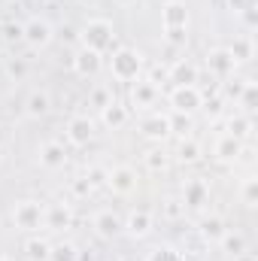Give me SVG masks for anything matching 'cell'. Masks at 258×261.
<instances>
[{"label": "cell", "instance_id": "cell-1", "mask_svg": "<svg viewBox=\"0 0 258 261\" xmlns=\"http://www.w3.org/2000/svg\"><path fill=\"white\" fill-rule=\"evenodd\" d=\"M79 40H82V49H91L97 55L110 52L116 46V31H113V21L107 18H88L79 31Z\"/></svg>", "mask_w": 258, "mask_h": 261}, {"label": "cell", "instance_id": "cell-2", "mask_svg": "<svg viewBox=\"0 0 258 261\" xmlns=\"http://www.w3.org/2000/svg\"><path fill=\"white\" fill-rule=\"evenodd\" d=\"M110 73H113V79H119V82H134V79H140V73H143V55H140L137 49H128V46L116 49L113 58H110Z\"/></svg>", "mask_w": 258, "mask_h": 261}, {"label": "cell", "instance_id": "cell-3", "mask_svg": "<svg viewBox=\"0 0 258 261\" xmlns=\"http://www.w3.org/2000/svg\"><path fill=\"white\" fill-rule=\"evenodd\" d=\"M12 225L18 231H40L46 228V206L40 200H18L12 206Z\"/></svg>", "mask_w": 258, "mask_h": 261}, {"label": "cell", "instance_id": "cell-4", "mask_svg": "<svg viewBox=\"0 0 258 261\" xmlns=\"http://www.w3.org/2000/svg\"><path fill=\"white\" fill-rule=\"evenodd\" d=\"M21 28H24V34H21V43H24L28 49H34V52H40V49L52 46V40H55V28H52V21L40 18V15L28 18Z\"/></svg>", "mask_w": 258, "mask_h": 261}, {"label": "cell", "instance_id": "cell-5", "mask_svg": "<svg viewBox=\"0 0 258 261\" xmlns=\"http://www.w3.org/2000/svg\"><path fill=\"white\" fill-rule=\"evenodd\" d=\"M167 100H170L173 113L194 116V113L200 110V103H203V94H200V88H197V85H173V88H170V94H167Z\"/></svg>", "mask_w": 258, "mask_h": 261}, {"label": "cell", "instance_id": "cell-6", "mask_svg": "<svg viewBox=\"0 0 258 261\" xmlns=\"http://www.w3.org/2000/svg\"><path fill=\"white\" fill-rule=\"evenodd\" d=\"M155 228V219L149 210H131L128 219H122V234H128L131 240H146Z\"/></svg>", "mask_w": 258, "mask_h": 261}, {"label": "cell", "instance_id": "cell-7", "mask_svg": "<svg viewBox=\"0 0 258 261\" xmlns=\"http://www.w3.org/2000/svg\"><path fill=\"white\" fill-rule=\"evenodd\" d=\"M161 28L164 31H189V6H186V0H167L161 6Z\"/></svg>", "mask_w": 258, "mask_h": 261}, {"label": "cell", "instance_id": "cell-8", "mask_svg": "<svg viewBox=\"0 0 258 261\" xmlns=\"http://www.w3.org/2000/svg\"><path fill=\"white\" fill-rule=\"evenodd\" d=\"M94 140V122L88 119V116H70V122H67V143L70 146H76V149H82V146H88Z\"/></svg>", "mask_w": 258, "mask_h": 261}, {"label": "cell", "instance_id": "cell-9", "mask_svg": "<svg viewBox=\"0 0 258 261\" xmlns=\"http://www.w3.org/2000/svg\"><path fill=\"white\" fill-rule=\"evenodd\" d=\"M207 70L216 79H231L237 73V61H234V55L228 49H210L207 52Z\"/></svg>", "mask_w": 258, "mask_h": 261}, {"label": "cell", "instance_id": "cell-10", "mask_svg": "<svg viewBox=\"0 0 258 261\" xmlns=\"http://www.w3.org/2000/svg\"><path fill=\"white\" fill-rule=\"evenodd\" d=\"M179 200H183L186 210H203V206L210 203V186H207L203 179H197V176H194V179H186Z\"/></svg>", "mask_w": 258, "mask_h": 261}, {"label": "cell", "instance_id": "cell-11", "mask_svg": "<svg viewBox=\"0 0 258 261\" xmlns=\"http://www.w3.org/2000/svg\"><path fill=\"white\" fill-rule=\"evenodd\" d=\"M158 94H161L158 85H152L149 79H134L131 91H128V100H131V107H137V110H149V107H155Z\"/></svg>", "mask_w": 258, "mask_h": 261}, {"label": "cell", "instance_id": "cell-12", "mask_svg": "<svg viewBox=\"0 0 258 261\" xmlns=\"http://www.w3.org/2000/svg\"><path fill=\"white\" fill-rule=\"evenodd\" d=\"M240 155H243V140L231 137L228 130L216 137V146H213V158H216V161H222V164H234Z\"/></svg>", "mask_w": 258, "mask_h": 261}, {"label": "cell", "instance_id": "cell-13", "mask_svg": "<svg viewBox=\"0 0 258 261\" xmlns=\"http://www.w3.org/2000/svg\"><path fill=\"white\" fill-rule=\"evenodd\" d=\"M91 228H94V234H97L100 240H116V237L122 234V216L113 213V210H100V213L94 216Z\"/></svg>", "mask_w": 258, "mask_h": 261}, {"label": "cell", "instance_id": "cell-14", "mask_svg": "<svg viewBox=\"0 0 258 261\" xmlns=\"http://www.w3.org/2000/svg\"><path fill=\"white\" fill-rule=\"evenodd\" d=\"M107 189H110L113 195H131V192L137 189V173H134V167H128V164L113 167V170H110V179H107Z\"/></svg>", "mask_w": 258, "mask_h": 261}, {"label": "cell", "instance_id": "cell-15", "mask_svg": "<svg viewBox=\"0 0 258 261\" xmlns=\"http://www.w3.org/2000/svg\"><path fill=\"white\" fill-rule=\"evenodd\" d=\"M100 67H104V55H97V52H91V49H79V52L73 55V73L82 76V79L97 76Z\"/></svg>", "mask_w": 258, "mask_h": 261}, {"label": "cell", "instance_id": "cell-16", "mask_svg": "<svg viewBox=\"0 0 258 261\" xmlns=\"http://www.w3.org/2000/svg\"><path fill=\"white\" fill-rule=\"evenodd\" d=\"M140 134L146 137V140H152V143H164V140H170L173 134H170V122H167V116H146L143 122H140Z\"/></svg>", "mask_w": 258, "mask_h": 261}, {"label": "cell", "instance_id": "cell-17", "mask_svg": "<svg viewBox=\"0 0 258 261\" xmlns=\"http://www.w3.org/2000/svg\"><path fill=\"white\" fill-rule=\"evenodd\" d=\"M40 164L46 167V170H61L67 164V149L64 143H58V140H49V143H43L40 146Z\"/></svg>", "mask_w": 258, "mask_h": 261}, {"label": "cell", "instance_id": "cell-18", "mask_svg": "<svg viewBox=\"0 0 258 261\" xmlns=\"http://www.w3.org/2000/svg\"><path fill=\"white\" fill-rule=\"evenodd\" d=\"M49 110H52L49 91H46V88H34V91L28 94V100H24V116H28V119H43V116H49Z\"/></svg>", "mask_w": 258, "mask_h": 261}, {"label": "cell", "instance_id": "cell-19", "mask_svg": "<svg viewBox=\"0 0 258 261\" xmlns=\"http://www.w3.org/2000/svg\"><path fill=\"white\" fill-rule=\"evenodd\" d=\"M100 122H104V128H110V130L125 128V125L131 122L128 107H125V103H119V100H113L110 107H104V110H100Z\"/></svg>", "mask_w": 258, "mask_h": 261}, {"label": "cell", "instance_id": "cell-20", "mask_svg": "<svg viewBox=\"0 0 258 261\" xmlns=\"http://www.w3.org/2000/svg\"><path fill=\"white\" fill-rule=\"evenodd\" d=\"M70 225H73L70 203H52V206H46V228L49 231H64Z\"/></svg>", "mask_w": 258, "mask_h": 261}, {"label": "cell", "instance_id": "cell-21", "mask_svg": "<svg viewBox=\"0 0 258 261\" xmlns=\"http://www.w3.org/2000/svg\"><path fill=\"white\" fill-rule=\"evenodd\" d=\"M167 82H173V85H197V67L192 61H176V64L167 70Z\"/></svg>", "mask_w": 258, "mask_h": 261}, {"label": "cell", "instance_id": "cell-22", "mask_svg": "<svg viewBox=\"0 0 258 261\" xmlns=\"http://www.w3.org/2000/svg\"><path fill=\"white\" fill-rule=\"evenodd\" d=\"M225 231H228V228H225V222H222L219 216H207V219H200V228H197V234H200L203 243H219Z\"/></svg>", "mask_w": 258, "mask_h": 261}, {"label": "cell", "instance_id": "cell-23", "mask_svg": "<svg viewBox=\"0 0 258 261\" xmlns=\"http://www.w3.org/2000/svg\"><path fill=\"white\" fill-rule=\"evenodd\" d=\"M228 52L234 55V61H237V64H246V61H252V58H255V43H252V34H243V37H237V40L228 46Z\"/></svg>", "mask_w": 258, "mask_h": 261}, {"label": "cell", "instance_id": "cell-24", "mask_svg": "<svg viewBox=\"0 0 258 261\" xmlns=\"http://www.w3.org/2000/svg\"><path fill=\"white\" fill-rule=\"evenodd\" d=\"M219 246H222V252H225V255L240 258V255L246 252V237H243L240 231H225V234H222V240H219Z\"/></svg>", "mask_w": 258, "mask_h": 261}, {"label": "cell", "instance_id": "cell-25", "mask_svg": "<svg viewBox=\"0 0 258 261\" xmlns=\"http://www.w3.org/2000/svg\"><path fill=\"white\" fill-rule=\"evenodd\" d=\"M237 103H240V110H243L246 116H252V113L258 110V85L252 82V79L243 82V91L237 94Z\"/></svg>", "mask_w": 258, "mask_h": 261}, {"label": "cell", "instance_id": "cell-26", "mask_svg": "<svg viewBox=\"0 0 258 261\" xmlns=\"http://www.w3.org/2000/svg\"><path fill=\"white\" fill-rule=\"evenodd\" d=\"M79 258H82V252H79L76 243H70V240L52 243V249H49V261H79Z\"/></svg>", "mask_w": 258, "mask_h": 261}, {"label": "cell", "instance_id": "cell-27", "mask_svg": "<svg viewBox=\"0 0 258 261\" xmlns=\"http://www.w3.org/2000/svg\"><path fill=\"white\" fill-rule=\"evenodd\" d=\"M49 249H52V243L43 240V237H31V240L24 243V255H28V261H49Z\"/></svg>", "mask_w": 258, "mask_h": 261}, {"label": "cell", "instance_id": "cell-28", "mask_svg": "<svg viewBox=\"0 0 258 261\" xmlns=\"http://www.w3.org/2000/svg\"><path fill=\"white\" fill-rule=\"evenodd\" d=\"M228 134L237 137V140H246V137L252 134V116H246V113L231 116V119H228Z\"/></svg>", "mask_w": 258, "mask_h": 261}, {"label": "cell", "instance_id": "cell-29", "mask_svg": "<svg viewBox=\"0 0 258 261\" xmlns=\"http://www.w3.org/2000/svg\"><path fill=\"white\" fill-rule=\"evenodd\" d=\"M179 161H183V164L200 161V143H197L194 137H183V140H179Z\"/></svg>", "mask_w": 258, "mask_h": 261}, {"label": "cell", "instance_id": "cell-30", "mask_svg": "<svg viewBox=\"0 0 258 261\" xmlns=\"http://www.w3.org/2000/svg\"><path fill=\"white\" fill-rule=\"evenodd\" d=\"M240 200H243V206H249V210L258 206V179L255 176H246V179L240 182Z\"/></svg>", "mask_w": 258, "mask_h": 261}, {"label": "cell", "instance_id": "cell-31", "mask_svg": "<svg viewBox=\"0 0 258 261\" xmlns=\"http://www.w3.org/2000/svg\"><path fill=\"white\" fill-rule=\"evenodd\" d=\"M167 122H170V134H176V137H192V116H183V113H173V116H167Z\"/></svg>", "mask_w": 258, "mask_h": 261}, {"label": "cell", "instance_id": "cell-32", "mask_svg": "<svg viewBox=\"0 0 258 261\" xmlns=\"http://www.w3.org/2000/svg\"><path fill=\"white\" fill-rule=\"evenodd\" d=\"M161 216H164V219H170V222H179V219L186 216L183 200H179V197H164V203H161Z\"/></svg>", "mask_w": 258, "mask_h": 261}, {"label": "cell", "instance_id": "cell-33", "mask_svg": "<svg viewBox=\"0 0 258 261\" xmlns=\"http://www.w3.org/2000/svg\"><path fill=\"white\" fill-rule=\"evenodd\" d=\"M146 167L152 170V173H161V170H167V152L158 146V149H149L146 152Z\"/></svg>", "mask_w": 258, "mask_h": 261}, {"label": "cell", "instance_id": "cell-34", "mask_svg": "<svg viewBox=\"0 0 258 261\" xmlns=\"http://www.w3.org/2000/svg\"><path fill=\"white\" fill-rule=\"evenodd\" d=\"M146 261H186V258H183V252L176 246H155L146 255Z\"/></svg>", "mask_w": 258, "mask_h": 261}, {"label": "cell", "instance_id": "cell-35", "mask_svg": "<svg viewBox=\"0 0 258 261\" xmlns=\"http://www.w3.org/2000/svg\"><path fill=\"white\" fill-rule=\"evenodd\" d=\"M85 179H88V186H91V189H107V179H110V170H107V167H88V173H85Z\"/></svg>", "mask_w": 258, "mask_h": 261}, {"label": "cell", "instance_id": "cell-36", "mask_svg": "<svg viewBox=\"0 0 258 261\" xmlns=\"http://www.w3.org/2000/svg\"><path fill=\"white\" fill-rule=\"evenodd\" d=\"M88 100H91V107L104 110V107H110V103H113V91H110L107 85H97V88L91 91V97H88Z\"/></svg>", "mask_w": 258, "mask_h": 261}, {"label": "cell", "instance_id": "cell-37", "mask_svg": "<svg viewBox=\"0 0 258 261\" xmlns=\"http://www.w3.org/2000/svg\"><path fill=\"white\" fill-rule=\"evenodd\" d=\"M200 107L207 110V119H210V122H216V119L225 113V97H210V100H203Z\"/></svg>", "mask_w": 258, "mask_h": 261}, {"label": "cell", "instance_id": "cell-38", "mask_svg": "<svg viewBox=\"0 0 258 261\" xmlns=\"http://www.w3.org/2000/svg\"><path fill=\"white\" fill-rule=\"evenodd\" d=\"M6 73L18 82V79H24V76H28V64H24L21 58H9V61H6Z\"/></svg>", "mask_w": 258, "mask_h": 261}, {"label": "cell", "instance_id": "cell-39", "mask_svg": "<svg viewBox=\"0 0 258 261\" xmlns=\"http://www.w3.org/2000/svg\"><path fill=\"white\" fill-rule=\"evenodd\" d=\"M225 6L234 12V15H243V12H249V9H255L258 0H225Z\"/></svg>", "mask_w": 258, "mask_h": 261}, {"label": "cell", "instance_id": "cell-40", "mask_svg": "<svg viewBox=\"0 0 258 261\" xmlns=\"http://www.w3.org/2000/svg\"><path fill=\"white\" fill-rule=\"evenodd\" d=\"M21 34H24L21 24H6V28H3V40H6V43H21Z\"/></svg>", "mask_w": 258, "mask_h": 261}, {"label": "cell", "instance_id": "cell-41", "mask_svg": "<svg viewBox=\"0 0 258 261\" xmlns=\"http://www.w3.org/2000/svg\"><path fill=\"white\" fill-rule=\"evenodd\" d=\"M70 189H73V195H76V197H88L91 192H94V189L88 186V179H85V176H79V179H73V186H70Z\"/></svg>", "mask_w": 258, "mask_h": 261}, {"label": "cell", "instance_id": "cell-42", "mask_svg": "<svg viewBox=\"0 0 258 261\" xmlns=\"http://www.w3.org/2000/svg\"><path fill=\"white\" fill-rule=\"evenodd\" d=\"M164 40H167L170 46H186L189 34H186V31H164Z\"/></svg>", "mask_w": 258, "mask_h": 261}, {"label": "cell", "instance_id": "cell-43", "mask_svg": "<svg viewBox=\"0 0 258 261\" xmlns=\"http://www.w3.org/2000/svg\"><path fill=\"white\" fill-rule=\"evenodd\" d=\"M240 18H243L246 31H255V24H258V6H255V9H249V12H243Z\"/></svg>", "mask_w": 258, "mask_h": 261}, {"label": "cell", "instance_id": "cell-44", "mask_svg": "<svg viewBox=\"0 0 258 261\" xmlns=\"http://www.w3.org/2000/svg\"><path fill=\"white\" fill-rule=\"evenodd\" d=\"M161 79H167V70H164V67H155L152 76H149V82H152V85H161Z\"/></svg>", "mask_w": 258, "mask_h": 261}, {"label": "cell", "instance_id": "cell-45", "mask_svg": "<svg viewBox=\"0 0 258 261\" xmlns=\"http://www.w3.org/2000/svg\"><path fill=\"white\" fill-rule=\"evenodd\" d=\"M116 3H119V6H134L137 0H116Z\"/></svg>", "mask_w": 258, "mask_h": 261}, {"label": "cell", "instance_id": "cell-46", "mask_svg": "<svg viewBox=\"0 0 258 261\" xmlns=\"http://www.w3.org/2000/svg\"><path fill=\"white\" fill-rule=\"evenodd\" d=\"M0 261H12V258H9V255H0Z\"/></svg>", "mask_w": 258, "mask_h": 261}, {"label": "cell", "instance_id": "cell-47", "mask_svg": "<svg viewBox=\"0 0 258 261\" xmlns=\"http://www.w3.org/2000/svg\"><path fill=\"white\" fill-rule=\"evenodd\" d=\"M0 164H3V149H0Z\"/></svg>", "mask_w": 258, "mask_h": 261}, {"label": "cell", "instance_id": "cell-48", "mask_svg": "<svg viewBox=\"0 0 258 261\" xmlns=\"http://www.w3.org/2000/svg\"><path fill=\"white\" fill-rule=\"evenodd\" d=\"M18 3H34V0H18Z\"/></svg>", "mask_w": 258, "mask_h": 261}, {"label": "cell", "instance_id": "cell-49", "mask_svg": "<svg viewBox=\"0 0 258 261\" xmlns=\"http://www.w3.org/2000/svg\"><path fill=\"white\" fill-rule=\"evenodd\" d=\"M0 61H3V58H0Z\"/></svg>", "mask_w": 258, "mask_h": 261}, {"label": "cell", "instance_id": "cell-50", "mask_svg": "<svg viewBox=\"0 0 258 261\" xmlns=\"http://www.w3.org/2000/svg\"><path fill=\"white\" fill-rule=\"evenodd\" d=\"M164 3H167V0H164Z\"/></svg>", "mask_w": 258, "mask_h": 261}]
</instances>
